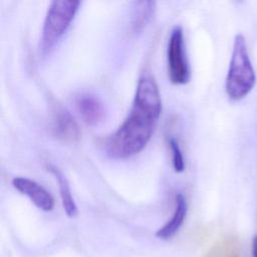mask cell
<instances>
[{"mask_svg": "<svg viewBox=\"0 0 257 257\" xmlns=\"http://www.w3.org/2000/svg\"><path fill=\"white\" fill-rule=\"evenodd\" d=\"M80 1H51L43 21L39 48L42 55L49 54L72 23Z\"/></svg>", "mask_w": 257, "mask_h": 257, "instance_id": "cell-3", "label": "cell"}, {"mask_svg": "<svg viewBox=\"0 0 257 257\" xmlns=\"http://www.w3.org/2000/svg\"><path fill=\"white\" fill-rule=\"evenodd\" d=\"M12 186L29 200L40 210L44 212L52 211L54 207V198L39 183L26 177H15L12 180Z\"/></svg>", "mask_w": 257, "mask_h": 257, "instance_id": "cell-7", "label": "cell"}, {"mask_svg": "<svg viewBox=\"0 0 257 257\" xmlns=\"http://www.w3.org/2000/svg\"><path fill=\"white\" fill-rule=\"evenodd\" d=\"M46 170L51 175H53V177L55 178V180L57 182L58 189H59V196H60L62 207H63L65 214L69 218L76 217L78 214V210H77V206L73 199V196H72V193L70 190V186H69V183H68L66 177L53 164H47Z\"/></svg>", "mask_w": 257, "mask_h": 257, "instance_id": "cell-9", "label": "cell"}, {"mask_svg": "<svg viewBox=\"0 0 257 257\" xmlns=\"http://www.w3.org/2000/svg\"><path fill=\"white\" fill-rule=\"evenodd\" d=\"M156 10L154 1H137L134 2L131 18L132 31L137 34L142 32L152 20Z\"/></svg>", "mask_w": 257, "mask_h": 257, "instance_id": "cell-10", "label": "cell"}, {"mask_svg": "<svg viewBox=\"0 0 257 257\" xmlns=\"http://www.w3.org/2000/svg\"><path fill=\"white\" fill-rule=\"evenodd\" d=\"M49 131L54 139L64 144H75L81 137L80 127L73 115L58 103L51 107Z\"/></svg>", "mask_w": 257, "mask_h": 257, "instance_id": "cell-5", "label": "cell"}, {"mask_svg": "<svg viewBox=\"0 0 257 257\" xmlns=\"http://www.w3.org/2000/svg\"><path fill=\"white\" fill-rule=\"evenodd\" d=\"M162 113L159 86L151 75L138 80L126 117L111 134L98 140L101 151L110 159L125 160L141 153L150 142Z\"/></svg>", "mask_w": 257, "mask_h": 257, "instance_id": "cell-1", "label": "cell"}, {"mask_svg": "<svg viewBox=\"0 0 257 257\" xmlns=\"http://www.w3.org/2000/svg\"><path fill=\"white\" fill-rule=\"evenodd\" d=\"M167 64L168 76L173 84L182 85L190 80V66L181 26H175L171 31L167 46Z\"/></svg>", "mask_w": 257, "mask_h": 257, "instance_id": "cell-4", "label": "cell"}, {"mask_svg": "<svg viewBox=\"0 0 257 257\" xmlns=\"http://www.w3.org/2000/svg\"><path fill=\"white\" fill-rule=\"evenodd\" d=\"M187 213L188 203L186 197L179 192L175 196V208L171 219L156 232V236L162 240H169L173 238L184 224Z\"/></svg>", "mask_w": 257, "mask_h": 257, "instance_id": "cell-8", "label": "cell"}, {"mask_svg": "<svg viewBox=\"0 0 257 257\" xmlns=\"http://www.w3.org/2000/svg\"><path fill=\"white\" fill-rule=\"evenodd\" d=\"M74 106L81 120L88 126H97L105 118L102 100L91 92H79L74 98Z\"/></svg>", "mask_w": 257, "mask_h": 257, "instance_id": "cell-6", "label": "cell"}, {"mask_svg": "<svg viewBox=\"0 0 257 257\" xmlns=\"http://www.w3.org/2000/svg\"><path fill=\"white\" fill-rule=\"evenodd\" d=\"M252 254L253 257H257V235L254 237L252 242Z\"/></svg>", "mask_w": 257, "mask_h": 257, "instance_id": "cell-12", "label": "cell"}, {"mask_svg": "<svg viewBox=\"0 0 257 257\" xmlns=\"http://www.w3.org/2000/svg\"><path fill=\"white\" fill-rule=\"evenodd\" d=\"M170 150L172 153V164L174 171L176 173H182L185 170V160L182 153V150L180 148L179 142L175 138H170L169 140Z\"/></svg>", "mask_w": 257, "mask_h": 257, "instance_id": "cell-11", "label": "cell"}, {"mask_svg": "<svg viewBox=\"0 0 257 257\" xmlns=\"http://www.w3.org/2000/svg\"><path fill=\"white\" fill-rule=\"evenodd\" d=\"M256 83V74L247 49L245 37L237 34L225 81V90L232 100H240L247 96Z\"/></svg>", "mask_w": 257, "mask_h": 257, "instance_id": "cell-2", "label": "cell"}]
</instances>
